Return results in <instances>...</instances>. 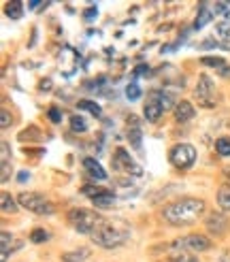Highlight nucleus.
Wrapping results in <instances>:
<instances>
[{"instance_id": "f03ea898", "label": "nucleus", "mask_w": 230, "mask_h": 262, "mask_svg": "<svg viewBox=\"0 0 230 262\" xmlns=\"http://www.w3.org/2000/svg\"><path fill=\"white\" fill-rule=\"evenodd\" d=\"M68 222H71V226L77 230V232H81V234H92L105 224V217H100L96 211H92V209H73V211L68 213Z\"/></svg>"}, {"instance_id": "b1692460", "label": "nucleus", "mask_w": 230, "mask_h": 262, "mask_svg": "<svg viewBox=\"0 0 230 262\" xmlns=\"http://www.w3.org/2000/svg\"><path fill=\"white\" fill-rule=\"evenodd\" d=\"M200 62L204 64V67H209V69H217V71H222V69L226 67L224 58H217V56H204Z\"/></svg>"}, {"instance_id": "aec40b11", "label": "nucleus", "mask_w": 230, "mask_h": 262, "mask_svg": "<svg viewBox=\"0 0 230 262\" xmlns=\"http://www.w3.org/2000/svg\"><path fill=\"white\" fill-rule=\"evenodd\" d=\"M77 109H79V111H89L94 117H100V113H102L100 104L94 102V100H79V102H77Z\"/></svg>"}, {"instance_id": "423d86ee", "label": "nucleus", "mask_w": 230, "mask_h": 262, "mask_svg": "<svg viewBox=\"0 0 230 262\" xmlns=\"http://www.w3.org/2000/svg\"><path fill=\"white\" fill-rule=\"evenodd\" d=\"M111 164L115 171H120V173H126V175H143V168H141L132 158H130V154H128L124 147H118L113 151L111 156Z\"/></svg>"}, {"instance_id": "a211bd4d", "label": "nucleus", "mask_w": 230, "mask_h": 262, "mask_svg": "<svg viewBox=\"0 0 230 262\" xmlns=\"http://www.w3.org/2000/svg\"><path fill=\"white\" fill-rule=\"evenodd\" d=\"M0 207H3L5 213H15L19 203H17V199H13L9 192H3V194H0Z\"/></svg>"}, {"instance_id": "4be33fe9", "label": "nucleus", "mask_w": 230, "mask_h": 262, "mask_svg": "<svg viewBox=\"0 0 230 262\" xmlns=\"http://www.w3.org/2000/svg\"><path fill=\"white\" fill-rule=\"evenodd\" d=\"M5 13H7V17H11V19H19V17L24 15V5L17 3V0H13V3H7Z\"/></svg>"}, {"instance_id": "f257e3e1", "label": "nucleus", "mask_w": 230, "mask_h": 262, "mask_svg": "<svg viewBox=\"0 0 230 262\" xmlns=\"http://www.w3.org/2000/svg\"><path fill=\"white\" fill-rule=\"evenodd\" d=\"M204 213V201L200 199H181L164 207V220L173 226H190Z\"/></svg>"}, {"instance_id": "cd10ccee", "label": "nucleus", "mask_w": 230, "mask_h": 262, "mask_svg": "<svg viewBox=\"0 0 230 262\" xmlns=\"http://www.w3.org/2000/svg\"><path fill=\"white\" fill-rule=\"evenodd\" d=\"M126 96H128V100H139V98H141V88H139L136 81H130V83H128V88H126Z\"/></svg>"}, {"instance_id": "f704fd0d", "label": "nucleus", "mask_w": 230, "mask_h": 262, "mask_svg": "<svg viewBox=\"0 0 230 262\" xmlns=\"http://www.w3.org/2000/svg\"><path fill=\"white\" fill-rule=\"evenodd\" d=\"M49 3H28V9H32V11H38V9H45Z\"/></svg>"}, {"instance_id": "39448f33", "label": "nucleus", "mask_w": 230, "mask_h": 262, "mask_svg": "<svg viewBox=\"0 0 230 262\" xmlns=\"http://www.w3.org/2000/svg\"><path fill=\"white\" fill-rule=\"evenodd\" d=\"M169 160L177 168H190L196 162V149H194V145H190V143H177L169 151Z\"/></svg>"}, {"instance_id": "6ab92c4d", "label": "nucleus", "mask_w": 230, "mask_h": 262, "mask_svg": "<svg viewBox=\"0 0 230 262\" xmlns=\"http://www.w3.org/2000/svg\"><path fill=\"white\" fill-rule=\"evenodd\" d=\"M0 243H3V254H0V262H7L9 254L13 252V237L9 230H3V234H0Z\"/></svg>"}, {"instance_id": "412c9836", "label": "nucleus", "mask_w": 230, "mask_h": 262, "mask_svg": "<svg viewBox=\"0 0 230 262\" xmlns=\"http://www.w3.org/2000/svg\"><path fill=\"white\" fill-rule=\"evenodd\" d=\"M217 205L222 211H230V186H222L217 192Z\"/></svg>"}, {"instance_id": "473e14b6", "label": "nucleus", "mask_w": 230, "mask_h": 262, "mask_svg": "<svg viewBox=\"0 0 230 262\" xmlns=\"http://www.w3.org/2000/svg\"><path fill=\"white\" fill-rule=\"evenodd\" d=\"M96 15H98V9H96V7H87V9L83 11V17H85V19H94Z\"/></svg>"}, {"instance_id": "f3484780", "label": "nucleus", "mask_w": 230, "mask_h": 262, "mask_svg": "<svg viewBox=\"0 0 230 262\" xmlns=\"http://www.w3.org/2000/svg\"><path fill=\"white\" fill-rule=\"evenodd\" d=\"M92 203L100 209H111V207H115V194L111 190H105L102 194H98L96 199H92Z\"/></svg>"}, {"instance_id": "9b49d317", "label": "nucleus", "mask_w": 230, "mask_h": 262, "mask_svg": "<svg viewBox=\"0 0 230 262\" xmlns=\"http://www.w3.org/2000/svg\"><path fill=\"white\" fill-rule=\"evenodd\" d=\"M194 115H196L194 113V107H192L188 100H179L175 104V120L177 122H190Z\"/></svg>"}, {"instance_id": "c756f323", "label": "nucleus", "mask_w": 230, "mask_h": 262, "mask_svg": "<svg viewBox=\"0 0 230 262\" xmlns=\"http://www.w3.org/2000/svg\"><path fill=\"white\" fill-rule=\"evenodd\" d=\"M11 124H13V117H11V113H9L7 109H3V113H0V128L7 130Z\"/></svg>"}, {"instance_id": "1a4fd4ad", "label": "nucleus", "mask_w": 230, "mask_h": 262, "mask_svg": "<svg viewBox=\"0 0 230 262\" xmlns=\"http://www.w3.org/2000/svg\"><path fill=\"white\" fill-rule=\"evenodd\" d=\"M166 109H164V102H162V98H160V94H149V98H147V102H145V107H143V113H145V120L147 122H158L160 120V115L164 113Z\"/></svg>"}, {"instance_id": "0eeeda50", "label": "nucleus", "mask_w": 230, "mask_h": 262, "mask_svg": "<svg viewBox=\"0 0 230 262\" xmlns=\"http://www.w3.org/2000/svg\"><path fill=\"white\" fill-rule=\"evenodd\" d=\"M196 98H198V104H200V107H204V109H213L215 104H217L213 81L209 79L207 75H200V77H198V83H196Z\"/></svg>"}, {"instance_id": "393cba45", "label": "nucleus", "mask_w": 230, "mask_h": 262, "mask_svg": "<svg viewBox=\"0 0 230 262\" xmlns=\"http://www.w3.org/2000/svg\"><path fill=\"white\" fill-rule=\"evenodd\" d=\"M215 151L220 154V156H230V139H226V137H222V139H217L215 141Z\"/></svg>"}, {"instance_id": "dca6fc26", "label": "nucleus", "mask_w": 230, "mask_h": 262, "mask_svg": "<svg viewBox=\"0 0 230 262\" xmlns=\"http://www.w3.org/2000/svg\"><path fill=\"white\" fill-rule=\"evenodd\" d=\"M89 258V250L87 247H79V250L73 252H64L62 254V262H85Z\"/></svg>"}, {"instance_id": "2eb2a0df", "label": "nucleus", "mask_w": 230, "mask_h": 262, "mask_svg": "<svg viewBox=\"0 0 230 262\" xmlns=\"http://www.w3.org/2000/svg\"><path fill=\"white\" fill-rule=\"evenodd\" d=\"M128 141H130V145L139 151V154H143V133H141V128L139 126H132V128H128Z\"/></svg>"}, {"instance_id": "9d476101", "label": "nucleus", "mask_w": 230, "mask_h": 262, "mask_svg": "<svg viewBox=\"0 0 230 262\" xmlns=\"http://www.w3.org/2000/svg\"><path fill=\"white\" fill-rule=\"evenodd\" d=\"M207 230L211 232V234H224L226 230H228V226H230V220L224 215V213H211L209 217H207Z\"/></svg>"}, {"instance_id": "bb28decb", "label": "nucleus", "mask_w": 230, "mask_h": 262, "mask_svg": "<svg viewBox=\"0 0 230 262\" xmlns=\"http://www.w3.org/2000/svg\"><path fill=\"white\" fill-rule=\"evenodd\" d=\"M30 241L32 243H45V241H49V232L45 228H34L30 234Z\"/></svg>"}, {"instance_id": "7c9ffc66", "label": "nucleus", "mask_w": 230, "mask_h": 262, "mask_svg": "<svg viewBox=\"0 0 230 262\" xmlns=\"http://www.w3.org/2000/svg\"><path fill=\"white\" fill-rule=\"evenodd\" d=\"M47 117H49V122H54V124H60L62 122V115H60L58 107H49L47 109Z\"/></svg>"}, {"instance_id": "c85d7f7f", "label": "nucleus", "mask_w": 230, "mask_h": 262, "mask_svg": "<svg viewBox=\"0 0 230 262\" xmlns=\"http://www.w3.org/2000/svg\"><path fill=\"white\" fill-rule=\"evenodd\" d=\"M107 188H100V186H83V194H87L89 199H96L98 194H102Z\"/></svg>"}, {"instance_id": "2f4dec72", "label": "nucleus", "mask_w": 230, "mask_h": 262, "mask_svg": "<svg viewBox=\"0 0 230 262\" xmlns=\"http://www.w3.org/2000/svg\"><path fill=\"white\" fill-rule=\"evenodd\" d=\"M0 147H3V149H0V156H3V160H0V166H3V164H11L9 162V143L7 141H3V145H0Z\"/></svg>"}, {"instance_id": "72a5a7b5", "label": "nucleus", "mask_w": 230, "mask_h": 262, "mask_svg": "<svg viewBox=\"0 0 230 262\" xmlns=\"http://www.w3.org/2000/svg\"><path fill=\"white\" fill-rule=\"evenodd\" d=\"M38 90H41V92H49L51 90V79H43L41 83H38Z\"/></svg>"}, {"instance_id": "6e6552de", "label": "nucleus", "mask_w": 230, "mask_h": 262, "mask_svg": "<svg viewBox=\"0 0 230 262\" xmlns=\"http://www.w3.org/2000/svg\"><path fill=\"white\" fill-rule=\"evenodd\" d=\"M171 247L173 250H186V252H207L211 247V241L204 234H188L183 239H177Z\"/></svg>"}, {"instance_id": "c9c22d12", "label": "nucleus", "mask_w": 230, "mask_h": 262, "mask_svg": "<svg viewBox=\"0 0 230 262\" xmlns=\"http://www.w3.org/2000/svg\"><path fill=\"white\" fill-rule=\"evenodd\" d=\"M28 177H30V175H28V171H21V173H19V175H17V179H19V181H21V183H24V181H26V179H28Z\"/></svg>"}, {"instance_id": "f8f14e48", "label": "nucleus", "mask_w": 230, "mask_h": 262, "mask_svg": "<svg viewBox=\"0 0 230 262\" xmlns=\"http://www.w3.org/2000/svg\"><path fill=\"white\" fill-rule=\"evenodd\" d=\"M83 166H85V171L92 175L94 179H98V181H102V179H107V173H105V168L100 166V162L96 160V158H85L83 160Z\"/></svg>"}, {"instance_id": "a878e982", "label": "nucleus", "mask_w": 230, "mask_h": 262, "mask_svg": "<svg viewBox=\"0 0 230 262\" xmlns=\"http://www.w3.org/2000/svg\"><path fill=\"white\" fill-rule=\"evenodd\" d=\"M71 128H73V133H85L87 124H85V120L81 115H73L71 117Z\"/></svg>"}, {"instance_id": "4468645a", "label": "nucleus", "mask_w": 230, "mask_h": 262, "mask_svg": "<svg viewBox=\"0 0 230 262\" xmlns=\"http://www.w3.org/2000/svg\"><path fill=\"white\" fill-rule=\"evenodd\" d=\"M211 19H213V11L209 9V5H200V7H198V15H196V19H194V30L204 28V26H207Z\"/></svg>"}, {"instance_id": "20e7f679", "label": "nucleus", "mask_w": 230, "mask_h": 262, "mask_svg": "<svg viewBox=\"0 0 230 262\" xmlns=\"http://www.w3.org/2000/svg\"><path fill=\"white\" fill-rule=\"evenodd\" d=\"M17 203H19V207L28 209V211H32V213H38V215H51L54 213V205L38 192H21L17 196Z\"/></svg>"}, {"instance_id": "5701e85b", "label": "nucleus", "mask_w": 230, "mask_h": 262, "mask_svg": "<svg viewBox=\"0 0 230 262\" xmlns=\"http://www.w3.org/2000/svg\"><path fill=\"white\" fill-rule=\"evenodd\" d=\"M171 260H173V262H196L194 254L186 252V250H173V252H171Z\"/></svg>"}, {"instance_id": "7ed1b4c3", "label": "nucleus", "mask_w": 230, "mask_h": 262, "mask_svg": "<svg viewBox=\"0 0 230 262\" xmlns=\"http://www.w3.org/2000/svg\"><path fill=\"white\" fill-rule=\"evenodd\" d=\"M128 239V230L126 228H120L111 224V222H105L94 234H92V241L105 250H113V247H120L124 241Z\"/></svg>"}, {"instance_id": "ddd939ff", "label": "nucleus", "mask_w": 230, "mask_h": 262, "mask_svg": "<svg viewBox=\"0 0 230 262\" xmlns=\"http://www.w3.org/2000/svg\"><path fill=\"white\" fill-rule=\"evenodd\" d=\"M215 36H217V41H220L222 49L230 51V24L228 21H222L215 26Z\"/></svg>"}]
</instances>
